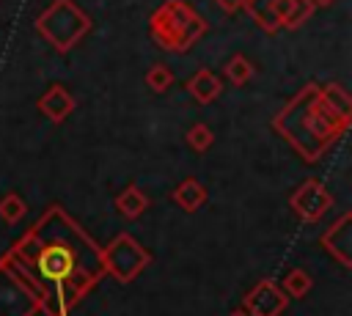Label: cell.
<instances>
[{
	"instance_id": "cell-1",
	"label": "cell",
	"mask_w": 352,
	"mask_h": 316,
	"mask_svg": "<svg viewBox=\"0 0 352 316\" xmlns=\"http://www.w3.org/2000/svg\"><path fill=\"white\" fill-rule=\"evenodd\" d=\"M63 214L66 212H60V206H58V225H55V206H52L8 250L16 261L36 267L38 283H44V289H47V300L41 305L47 311V316H69V311L80 302V297L88 294L94 289V283L104 275L102 264H94V261L85 264V256L96 253L102 247L94 245L88 234H80L77 242L63 236L60 234Z\"/></svg>"
},
{
	"instance_id": "cell-2",
	"label": "cell",
	"mask_w": 352,
	"mask_h": 316,
	"mask_svg": "<svg viewBox=\"0 0 352 316\" xmlns=\"http://www.w3.org/2000/svg\"><path fill=\"white\" fill-rule=\"evenodd\" d=\"M346 124L349 118L341 115L316 85L302 88L272 121L278 135H283L305 162H316L324 148L344 135Z\"/></svg>"
},
{
	"instance_id": "cell-3",
	"label": "cell",
	"mask_w": 352,
	"mask_h": 316,
	"mask_svg": "<svg viewBox=\"0 0 352 316\" xmlns=\"http://www.w3.org/2000/svg\"><path fill=\"white\" fill-rule=\"evenodd\" d=\"M204 33H206L204 16H198L182 0H168V3H162L151 14V36L168 52H184V49H190Z\"/></svg>"
},
{
	"instance_id": "cell-4",
	"label": "cell",
	"mask_w": 352,
	"mask_h": 316,
	"mask_svg": "<svg viewBox=\"0 0 352 316\" xmlns=\"http://www.w3.org/2000/svg\"><path fill=\"white\" fill-rule=\"evenodd\" d=\"M91 22L88 16L72 3V0H55L38 19H36V30L41 36H47L52 41L55 49L66 52L72 49L85 33H88Z\"/></svg>"
},
{
	"instance_id": "cell-5",
	"label": "cell",
	"mask_w": 352,
	"mask_h": 316,
	"mask_svg": "<svg viewBox=\"0 0 352 316\" xmlns=\"http://www.w3.org/2000/svg\"><path fill=\"white\" fill-rule=\"evenodd\" d=\"M148 250L129 234H118L107 247H102L104 275H113L118 283H132L148 267Z\"/></svg>"
},
{
	"instance_id": "cell-6",
	"label": "cell",
	"mask_w": 352,
	"mask_h": 316,
	"mask_svg": "<svg viewBox=\"0 0 352 316\" xmlns=\"http://www.w3.org/2000/svg\"><path fill=\"white\" fill-rule=\"evenodd\" d=\"M289 206H292V212H294L300 220L316 223V220H322V217L327 214V209L333 206V195L327 192V187H324L319 179H308V181H302V184L292 192Z\"/></svg>"
},
{
	"instance_id": "cell-7",
	"label": "cell",
	"mask_w": 352,
	"mask_h": 316,
	"mask_svg": "<svg viewBox=\"0 0 352 316\" xmlns=\"http://www.w3.org/2000/svg\"><path fill=\"white\" fill-rule=\"evenodd\" d=\"M289 305L286 291L275 280H258L245 297H242V311L248 316H280Z\"/></svg>"
},
{
	"instance_id": "cell-8",
	"label": "cell",
	"mask_w": 352,
	"mask_h": 316,
	"mask_svg": "<svg viewBox=\"0 0 352 316\" xmlns=\"http://www.w3.org/2000/svg\"><path fill=\"white\" fill-rule=\"evenodd\" d=\"M349 223H352V214H341L324 234H322V247L341 264V267H352V258H349V245H352V231H349Z\"/></svg>"
},
{
	"instance_id": "cell-9",
	"label": "cell",
	"mask_w": 352,
	"mask_h": 316,
	"mask_svg": "<svg viewBox=\"0 0 352 316\" xmlns=\"http://www.w3.org/2000/svg\"><path fill=\"white\" fill-rule=\"evenodd\" d=\"M38 110H41L50 121L60 124V121H66V118L72 115L74 99H72V93H69L63 85H52V88L38 99Z\"/></svg>"
},
{
	"instance_id": "cell-10",
	"label": "cell",
	"mask_w": 352,
	"mask_h": 316,
	"mask_svg": "<svg viewBox=\"0 0 352 316\" xmlns=\"http://www.w3.org/2000/svg\"><path fill=\"white\" fill-rule=\"evenodd\" d=\"M314 11L311 0H275V19L280 27H300Z\"/></svg>"
},
{
	"instance_id": "cell-11",
	"label": "cell",
	"mask_w": 352,
	"mask_h": 316,
	"mask_svg": "<svg viewBox=\"0 0 352 316\" xmlns=\"http://www.w3.org/2000/svg\"><path fill=\"white\" fill-rule=\"evenodd\" d=\"M206 195H209L206 187H204L198 179H192V176L184 179V181L173 190V201H176L184 212H198V209L206 203Z\"/></svg>"
},
{
	"instance_id": "cell-12",
	"label": "cell",
	"mask_w": 352,
	"mask_h": 316,
	"mask_svg": "<svg viewBox=\"0 0 352 316\" xmlns=\"http://www.w3.org/2000/svg\"><path fill=\"white\" fill-rule=\"evenodd\" d=\"M220 80L209 71V69H201L198 74H192L190 77V82H187V91L201 102V104H206V102H212V99H217L220 96Z\"/></svg>"
},
{
	"instance_id": "cell-13",
	"label": "cell",
	"mask_w": 352,
	"mask_h": 316,
	"mask_svg": "<svg viewBox=\"0 0 352 316\" xmlns=\"http://www.w3.org/2000/svg\"><path fill=\"white\" fill-rule=\"evenodd\" d=\"M116 209H118L126 220H138V217L148 209V198H146L138 187H126L121 195H116Z\"/></svg>"
},
{
	"instance_id": "cell-14",
	"label": "cell",
	"mask_w": 352,
	"mask_h": 316,
	"mask_svg": "<svg viewBox=\"0 0 352 316\" xmlns=\"http://www.w3.org/2000/svg\"><path fill=\"white\" fill-rule=\"evenodd\" d=\"M245 8L256 19V25L264 27L267 33H275L280 27L275 19V0H245Z\"/></svg>"
},
{
	"instance_id": "cell-15",
	"label": "cell",
	"mask_w": 352,
	"mask_h": 316,
	"mask_svg": "<svg viewBox=\"0 0 352 316\" xmlns=\"http://www.w3.org/2000/svg\"><path fill=\"white\" fill-rule=\"evenodd\" d=\"M289 297H305L311 289H314V278L305 272V269H300V267H294V269H289L286 272V278H283V286H280Z\"/></svg>"
},
{
	"instance_id": "cell-16",
	"label": "cell",
	"mask_w": 352,
	"mask_h": 316,
	"mask_svg": "<svg viewBox=\"0 0 352 316\" xmlns=\"http://www.w3.org/2000/svg\"><path fill=\"white\" fill-rule=\"evenodd\" d=\"M25 214H28V203L22 201L19 192H6V195L0 198V217H3V223L16 225Z\"/></svg>"
},
{
	"instance_id": "cell-17",
	"label": "cell",
	"mask_w": 352,
	"mask_h": 316,
	"mask_svg": "<svg viewBox=\"0 0 352 316\" xmlns=\"http://www.w3.org/2000/svg\"><path fill=\"white\" fill-rule=\"evenodd\" d=\"M253 74H256L253 63H250L248 58H242V55H234V58L226 63V77H228L234 85H248V82L253 80Z\"/></svg>"
},
{
	"instance_id": "cell-18",
	"label": "cell",
	"mask_w": 352,
	"mask_h": 316,
	"mask_svg": "<svg viewBox=\"0 0 352 316\" xmlns=\"http://www.w3.org/2000/svg\"><path fill=\"white\" fill-rule=\"evenodd\" d=\"M212 143H214V135H212V129H209L206 124H195V126L187 129V146H190L192 151L204 154Z\"/></svg>"
},
{
	"instance_id": "cell-19",
	"label": "cell",
	"mask_w": 352,
	"mask_h": 316,
	"mask_svg": "<svg viewBox=\"0 0 352 316\" xmlns=\"http://www.w3.org/2000/svg\"><path fill=\"white\" fill-rule=\"evenodd\" d=\"M146 85H148L151 91H157V93L168 91V85H173V74H170V69H168V66H162V63L151 66V69H148V74H146Z\"/></svg>"
},
{
	"instance_id": "cell-20",
	"label": "cell",
	"mask_w": 352,
	"mask_h": 316,
	"mask_svg": "<svg viewBox=\"0 0 352 316\" xmlns=\"http://www.w3.org/2000/svg\"><path fill=\"white\" fill-rule=\"evenodd\" d=\"M217 5H220L223 11H228V14H234L236 8H242V5H245V0H217Z\"/></svg>"
},
{
	"instance_id": "cell-21",
	"label": "cell",
	"mask_w": 352,
	"mask_h": 316,
	"mask_svg": "<svg viewBox=\"0 0 352 316\" xmlns=\"http://www.w3.org/2000/svg\"><path fill=\"white\" fill-rule=\"evenodd\" d=\"M311 3H316V5H330L333 0H311Z\"/></svg>"
},
{
	"instance_id": "cell-22",
	"label": "cell",
	"mask_w": 352,
	"mask_h": 316,
	"mask_svg": "<svg viewBox=\"0 0 352 316\" xmlns=\"http://www.w3.org/2000/svg\"><path fill=\"white\" fill-rule=\"evenodd\" d=\"M231 316H248V313H245V311H234Z\"/></svg>"
}]
</instances>
